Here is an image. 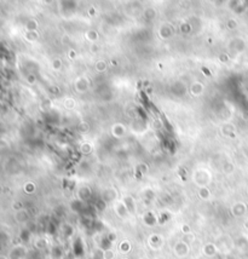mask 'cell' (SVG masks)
<instances>
[{"instance_id": "7a4b0ae2", "label": "cell", "mask_w": 248, "mask_h": 259, "mask_svg": "<svg viewBox=\"0 0 248 259\" xmlns=\"http://www.w3.org/2000/svg\"><path fill=\"white\" fill-rule=\"evenodd\" d=\"M115 254L114 253H110V251H105L104 252V259H114Z\"/></svg>"}, {"instance_id": "6da1fadb", "label": "cell", "mask_w": 248, "mask_h": 259, "mask_svg": "<svg viewBox=\"0 0 248 259\" xmlns=\"http://www.w3.org/2000/svg\"><path fill=\"white\" fill-rule=\"evenodd\" d=\"M174 253L178 256V257H186L189 254V246L183 242V241H179L175 243V247H174Z\"/></svg>"}]
</instances>
